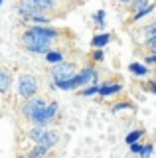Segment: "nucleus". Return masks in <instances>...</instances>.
Segmentation results:
<instances>
[{"mask_svg": "<svg viewBox=\"0 0 156 158\" xmlns=\"http://www.w3.org/2000/svg\"><path fill=\"white\" fill-rule=\"evenodd\" d=\"M22 44L26 46L28 52L34 53H47L51 46V40L46 36H40V34L32 32V30H26V34L22 36Z\"/></svg>", "mask_w": 156, "mask_h": 158, "instance_id": "1", "label": "nucleus"}, {"mask_svg": "<svg viewBox=\"0 0 156 158\" xmlns=\"http://www.w3.org/2000/svg\"><path fill=\"white\" fill-rule=\"evenodd\" d=\"M36 91H38V81H36V77L24 73V75L18 79V93H20V97L32 99L34 95H36Z\"/></svg>", "mask_w": 156, "mask_h": 158, "instance_id": "2", "label": "nucleus"}, {"mask_svg": "<svg viewBox=\"0 0 156 158\" xmlns=\"http://www.w3.org/2000/svg\"><path fill=\"white\" fill-rule=\"evenodd\" d=\"M73 75H75V65L69 61H60V63H55L51 69V77L55 79V83H60V81H65V79H71Z\"/></svg>", "mask_w": 156, "mask_h": 158, "instance_id": "3", "label": "nucleus"}, {"mask_svg": "<svg viewBox=\"0 0 156 158\" xmlns=\"http://www.w3.org/2000/svg\"><path fill=\"white\" fill-rule=\"evenodd\" d=\"M55 113H57V103H50V105H46L43 109H40V111L32 117V121L36 123V125H40V127H46L47 123L55 117Z\"/></svg>", "mask_w": 156, "mask_h": 158, "instance_id": "4", "label": "nucleus"}, {"mask_svg": "<svg viewBox=\"0 0 156 158\" xmlns=\"http://www.w3.org/2000/svg\"><path fill=\"white\" fill-rule=\"evenodd\" d=\"M46 105H47V103H46V99H42V97H32V99H28V101L22 105L20 111H22V115H24V117L32 118V117L36 115L38 111H40V109H43Z\"/></svg>", "mask_w": 156, "mask_h": 158, "instance_id": "5", "label": "nucleus"}, {"mask_svg": "<svg viewBox=\"0 0 156 158\" xmlns=\"http://www.w3.org/2000/svg\"><path fill=\"white\" fill-rule=\"evenodd\" d=\"M20 4H24L26 8H32L34 12L40 14V16H46V12H50L53 8L51 0H22Z\"/></svg>", "mask_w": 156, "mask_h": 158, "instance_id": "6", "label": "nucleus"}, {"mask_svg": "<svg viewBox=\"0 0 156 158\" xmlns=\"http://www.w3.org/2000/svg\"><path fill=\"white\" fill-rule=\"evenodd\" d=\"M57 140H60V135H57L55 131H46V135H43L40 140L36 142V144H40V146H43V148H51Z\"/></svg>", "mask_w": 156, "mask_h": 158, "instance_id": "7", "label": "nucleus"}, {"mask_svg": "<svg viewBox=\"0 0 156 158\" xmlns=\"http://www.w3.org/2000/svg\"><path fill=\"white\" fill-rule=\"evenodd\" d=\"M77 77H79L81 85H85V83H95V81H97V73H95V69H93V67L83 69L81 73H77Z\"/></svg>", "mask_w": 156, "mask_h": 158, "instance_id": "8", "label": "nucleus"}, {"mask_svg": "<svg viewBox=\"0 0 156 158\" xmlns=\"http://www.w3.org/2000/svg\"><path fill=\"white\" fill-rule=\"evenodd\" d=\"M28 30H32V32H36V34H40V36H46V38H50V40H55V38H57V30H53V28H43V26H34V28H28Z\"/></svg>", "mask_w": 156, "mask_h": 158, "instance_id": "9", "label": "nucleus"}, {"mask_svg": "<svg viewBox=\"0 0 156 158\" xmlns=\"http://www.w3.org/2000/svg\"><path fill=\"white\" fill-rule=\"evenodd\" d=\"M12 83V75L6 71V69H0V93H6L8 87Z\"/></svg>", "mask_w": 156, "mask_h": 158, "instance_id": "10", "label": "nucleus"}, {"mask_svg": "<svg viewBox=\"0 0 156 158\" xmlns=\"http://www.w3.org/2000/svg\"><path fill=\"white\" fill-rule=\"evenodd\" d=\"M121 89H123V87H121L119 83H113V85H107V83H105L103 87H99V95H101V97H109V95H115V93H119Z\"/></svg>", "mask_w": 156, "mask_h": 158, "instance_id": "11", "label": "nucleus"}, {"mask_svg": "<svg viewBox=\"0 0 156 158\" xmlns=\"http://www.w3.org/2000/svg\"><path fill=\"white\" fill-rule=\"evenodd\" d=\"M46 131H47L46 127L36 125L34 128H30V131H28V138H30V140H34V142H38V140H40V138H42L43 135H46Z\"/></svg>", "mask_w": 156, "mask_h": 158, "instance_id": "12", "label": "nucleus"}, {"mask_svg": "<svg viewBox=\"0 0 156 158\" xmlns=\"http://www.w3.org/2000/svg\"><path fill=\"white\" fill-rule=\"evenodd\" d=\"M109 42H111V36H109V34H99V36H95L93 40H91V46H93V48H103Z\"/></svg>", "mask_w": 156, "mask_h": 158, "instance_id": "13", "label": "nucleus"}, {"mask_svg": "<svg viewBox=\"0 0 156 158\" xmlns=\"http://www.w3.org/2000/svg\"><path fill=\"white\" fill-rule=\"evenodd\" d=\"M46 61L47 63H53V65H55V63H60V61H63V53L61 52H47L46 53Z\"/></svg>", "mask_w": 156, "mask_h": 158, "instance_id": "14", "label": "nucleus"}, {"mask_svg": "<svg viewBox=\"0 0 156 158\" xmlns=\"http://www.w3.org/2000/svg\"><path fill=\"white\" fill-rule=\"evenodd\" d=\"M142 135H144V131H130L129 135H126V138H125V142L126 144H134L136 140H140V138H142Z\"/></svg>", "mask_w": 156, "mask_h": 158, "instance_id": "15", "label": "nucleus"}, {"mask_svg": "<svg viewBox=\"0 0 156 158\" xmlns=\"http://www.w3.org/2000/svg\"><path fill=\"white\" fill-rule=\"evenodd\" d=\"M46 154H47V148L36 144V146L32 148V152H30V156H28V158H46Z\"/></svg>", "mask_w": 156, "mask_h": 158, "instance_id": "16", "label": "nucleus"}, {"mask_svg": "<svg viewBox=\"0 0 156 158\" xmlns=\"http://www.w3.org/2000/svg\"><path fill=\"white\" fill-rule=\"evenodd\" d=\"M129 69L134 73V75H146V73H148V67L142 65V63H130Z\"/></svg>", "mask_w": 156, "mask_h": 158, "instance_id": "17", "label": "nucleus"}, {"mask_svg": "<svg viewBox=\"0 0 156 158\" xmlns=\"http://www.w3.org/2000/svg\"><path fill=\"white\" fill-rule=\"evenodd\" d=\"M152 10H154V6H152V4H148V6H146V8L138 10V12H134L133 20H134V22H138V20H142V18L146 16V14H150V12H152Z\"/></svg>", "mask_w": 156, "mask_h": 158, "instance_id": "18", "label": "nucleus"}, {"mask_svg": "<svg viewBox=\"0 0 156 158\" xmlns=\"http://www.w3.org/2000/svg\"><path fill=\"white\" fill-rule=\"evenodd\" d=\"M146 6H148V0H133V2H130V8H133L134 12H138V10H142Z\"/></svg>", "mask_w": 156, "mask_h": 158, "instance_id": "19", "label": "nucleus"}, {"mask_svg": "<svg viewBox=\"0 0 156 158\" xmlns=\"http://www.w3.org/2000/svg\"><path fill=\"white\" fill-rule=\"evenodd\" d=\"M152 150H154V146H152V144H144L138 156H140V158H152Z\"/></svg>", "mask_w": 156, "mask_h": 158, "instance_id": "20", "label": "nucleus"}, {"mask_svg": "<svg viewBox=\"0 0 156 158\" xmlns=\"http://www.w3.org/2000/svg\"><path fill=\"white\" fill-rule=\"evenodd\" d=\"M97 93H99V87H97V85H91V87L83 89L79 95H81V97H91V95H97Z\"/></svg>", "mask_w": 156, "mask_h": 158, "instance_id": "21", "label": "nucleus"}, {"mask_svg": "<svg viewBox=\"0 0 156 158\" xmlns=\"http://www.w3.org/2000/svg\"><path fill=\"white\" fill-rule=\"evenodd\" d=\"M93 20L99 24V28H103L105 26V22H103V20H105V12H103V10H97V12L93 14Z\"/></svg>", "mask_w": 156, "mask_h": 158, "instance_id": "22", "label": "nucleus"}, {"mask_svg": "<svg viewBox=\"0 0 156 158\" xmlns=\"http://www.w3.org/2000/svg\"><path fill=\"white\" fill-rule=\"evenodd\" d=\"M144 32H146V38H156V22H152V24H148V26L144 28Z\"/></svg>", "mask_w": 156, "mask_h": 158, "instance_id": "23", "label": "nucleus"}, {"mask_svg": "<svg viewBox=\"0 0 156 158\" xmlns=\"http://www.w3.org/2000/svg\"><path fill=\"white\" fill-rule=\"evenodd\" d=\"M125 109H130L129 103H119V105H115V107H113V111H115V113H119V111H125Z\"/></svg>", "mask_w": 156, "mask_h": 158, "instance_id": "24", "label": "nucleus"}, {"mask_svg": "<svg viewBox=\"0 0 156 158\" xmlns=\"http://www.w3.org/2000/svg\"><path fill=\"white\" fill-rule=\"evenodd\" d=\"M140 150H142V144H138V142L130 144V152H133V154H140Z\"/></svg>", "mask_w": 156, "mask_h": 158, "instance_id": "25", "label": "nucleus"}, {"mask_svg": "<svg viewBox=\"0 0 156 158\" xmlns=\"http://www.w3.org/2000/svg\"><path fill=\"white\" fill-rule=\"evenodd\" d=\"M148 49H150L152 53H156V38H150V40H148Z\"/></svg>", "mask_w": 156, "mask_h": 158, "instance_id": "26", "label": "nucleus"}, {"mask_svg": "<svg viewBox=\"0 0 156 158\" xmlns=\"http://www.w3.org/2000/svg\"><path fill=\"white\" fill-rule=\"evenodd\" d=\"M93 59H95V61H103V52H101V49H97V52L93 53Z\"/></svg>", "mask_w": 156, "mask_h": 158, "instance_id": "27", "label": "nucleus"}, {"mask_svg": "<svg viewBox=\"0 0 156 158\" xmlns=\"http://www.w3.org/2000/svg\"><path fill=\"white\" fill-rule=\"evenodd\" d=\"M146 63H156V53H152V56L146 57Z\"/></svg>", "mask_w": 156, "mask_h": 158, "instance_id": "28", "label": "nucleus"}, {"mask_svg": "<svg viewBox=\"0 0 156 158\" xmlns=\"http://www.w3.org/2000/svg\"><path fill=\"white\" fill-rule=\"evenodd\" d=\"M117 2H121V4H130L133 0H117Z\"/></svg>", "mask_w": 156, "mask_h": 158, "instance_id": "29", "label": "nucleus"}, {"mask_svg": "<svg viewBox=\"0 0 156 158\" xmlns=\"http://www.w3.org/2000/svg\"><path fill=\"white\" fill-rule=\"evenodd\" d=\"M150 89H152V93H154V95H156V81L152 83V85H150Z\"/></svg>", "mask_w": 156, "mask_h": 158, "instance_id": "30", "label": "nucleus"}, {"mask_svg": "<svg viewBox=\"0 0 156 158\" xmlns=\"http://www.w3.org/2000/svg\"><path fill=\"white\" fill-rule=\"evenodd\" d=\"M18 158H28V156H18Z\"/></svg>", "mask_w": 156, "mask_h": 158, "instance_id": "31", "label": "nucleus"}, {"mask_svg": "<svg viewBox=\"0 0 156 158\" xmlns=\"http://www.w3.org/2000/svg\"><path fill=\"white\" fill-rule=\"evenodd\" d=\"M2 2H4V0H0V4H2Z\"/></svg>", "mask_w": 156, "mask_h": 158, "instance_id": "32", "label": "nucleus"}]
</instances>
